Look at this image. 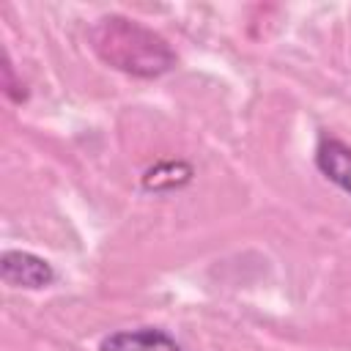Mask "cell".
<instances>
[{
	"mask_svg": "<svg viewBox=\"0 0 351 351\" xmlns=\"http://www.w3.org/2000/svg\"><path fill=\"white\" fill-rule=\"evenodd\" d=\"M88 38L107 66L132 77H162L176 66V52L159 33L121 14L96 19Z\"/></svg>",
	"mask_w": 351,
	"mask_h": 351,
	"instance_id": "6da1fadb",
	"label": "cell"
},
{
	"mask_svg": "<svg viewBox=\"0 0 351 351\" xmlns=\"http://www.w3.org/2000/svg\"><path fill=\"white\" fill-rule=\"evenodd\" d=\"M99 351H184V348L165 329L140 326V329H118L101 337Z\"/></svg>",
	"mask_w": 351,
	"mask_h": 351,
	"instance_id": "3957f363",
	"label": "cell"
},
{
	"mask_svg": "<svg viewBox=\"0 0 351 351\" xmlns=\"http://www.w3.org/2000/svg\"><path fill=\"white\" fill-rule=\"evenodd\" d=\"M192 181V167L186 162H159L143 176V186L154 192L165 189H178Z\"/></svg>",
	"mask_w": 351,
	"mask_h": 351,
	"instance_id": "5b68a950",
	"label": "cell"
},
{
	"mask_svg": "<svg viewBox=\"0 0 351 351\" xmlns=\"http://www.w3.org/2000/svg\"><path fill=\"white\" fill-rule=\"evenodd\" d=\"M315 167L346 195H351V148L340 140L324 137L315 151Z\"/></svg>",
	"mask_w": 351,
	"mask_h": 351,
	"instance_id": "277c9868",
	"label": "cell"
},
{
	"mask_svg": "<svg viewBox=\"0 0 351 351\" xmlns=\"http://www.w3.org/2000/svg\"><path fill=\"white\" fill-rule=\"evenodd\" d=\"M0 277L5 285L11 288H27V291H38L55 282V269L49 266V261L25 252V250H5L0 255Z\"/></svg>",
	"mask_w": 351,
	"mask_h": 351,
	"instance_id": "7a4b0ae2",
	"label": "cell"
}]
</instances>
